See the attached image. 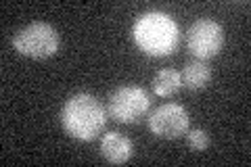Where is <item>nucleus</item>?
<instances>
[{
  "instance_id": "obj_6",
  "label": "nucleus",
  "mask_w": 251,
  "mask_h": 167,
  "mask_svg": "<svg viewBox=\"0 0 251 167\" xmlns=\"http://www.w3.org/2000/svg\"><path fill=\"white\" fill-rule=\"evenodd\" d=\"M149 130H151V134H155L157 138H166V140L180 138L188 130L186 109L182 105H176V102L161 105L159 109H155L153 113L149 115Z\"/></svg>"
},
{
  "instance_id": "obj_8",
  "label": "nucleus",
  "mask_w": 251,
  "mask_h": 167,
  "mask_svg": "<svg viewBox=\"0 0 251 167\" xmlns=\"http://www.w3.org/2000/svg\"><path fill=\"white\" fill-rule=\"evenodd\" d=\"M180 77H182V84L186 86V88L201 90L209 84L211 71L203 61H188L184 65V69H182V73H180Z\"/></svg>"
},
{
  "instance_id": "obj_4",
  "label": "nucleus",
  "mask_w": 251,
  "mask_h": 167,
  "mask_svg": "<svg viewBox=\"0 0 251 167\" xmlns=\"http://www.w3.org/2000/svg\"><path fill=\"white\" fill-rule=\"evenodd\" d=\"M149 107H151V98H149L147 90H143L140 86H122V88L109 94L107 102L109 115L120 123L138 121L140 117L147 115Z\"/></svg>"
},
{
  "instance_id": "obj_2",
  "label": "nucleus",
  "mask_w": 251,
  "mask_h": 167,
  "mask_svg": "<svg viewBox=\"0 0 251 167\" xmlns=\"http://www.w3.org/2000/svg\"><path fill=\"white\" fill-rule=\"evenodd\" d=\"M107 111L92 94H75L61 109V125L69 136L90 142L105 130Z\"/></svg>"
},
{
  "instance_id": "obj_9",
  "label": "nucleus",
  "mask_w": 251,
  "mask_h": 167,
  "mask_svg": "<svg viewBox=\"0 0 251 167\" xmlns=\"http://www.w3.org/2000/svg\"><path fill=\"white\" fill-rule=\"evenodd\" d=\"M182 86V77L176 69H161L159 73L153 77V92L161 98L174 96V94L180 90Z\"/></svg>"
},
{
  "instance_id": "obj_7",
  "label": "nucleus",
  "mask_w": 251,
  "mask_h": 167,
  "mask_svg": "<svg viewBox=\"0 0 251 167\" xmlns=\"http://www.w3.org/2000/svg\"><path fill=\"white\" fill-rule=\"evenodd\" d=\"M132 140L120 132H107L100 140V153L113 165H122L132 157Z\"/></svg>"
},
{
  "instance_id": "obj_3",
  "label": "nucleus",
  "mask_w": 251,
  "mask_h": 167,
  "mask_svg": "<svg viewBox=\"0 0 251 167\" xmlns=\"http://www.w3.org/2000/svg\"><path fill=\"white\" fill-rule=\"evenodd\" d=\"M59 31L49 23L36 21L13 36V48L29 59H49L59 50Z\"/></svg>"
},
{
  "instance_id": "obj_1",
  "label": "nucleus",
  "mask_w": 251,
  "mask_h": 167,
  "mask_svg": "<svg viewBox=\"0 0 251 167\" xmlns=\"http://www.w3.org/2000/svg\"><path fill=\"white\" fill-rule=\"evenodd\" d=\"M132 36L136 46L149 57H168L178 48L180 42L178 23L159 11L140 15L132 27Z\"/></svg>"
},
{
  "instance_id": "obj_5",
  "label": "nucleus",
  "mask_w": 251,
  "mask_h": 167,
  "mask_svg": "<svg viewBox=\"0 0 251 167\" xmlns=\"http://www.w3.org/2000/svg\"><path fill=\"white\" fill-rule=\"evenodd\" d=\"M222 44H224V31L220 27V23L211 19L195 21L186 31V46L193 57H197L199 61L214 59L222 50Z\"/></svg>"
},
{
  "instance_id": "obj_10",
  "label": "nucleus",
  "mask_w": 251,
  "mask_h": 167,
  "mask_svg": "<svg viewBox=\"0 0 251 167\" xmlns=\"http://www.w3.org/2000/svg\"><path fill=\"white\" fill-rule=\"evenodd\" d=\"M186 138L193 150H205L209 146V136L203 130H186Z\"/></svg>"
}]
</instances>
